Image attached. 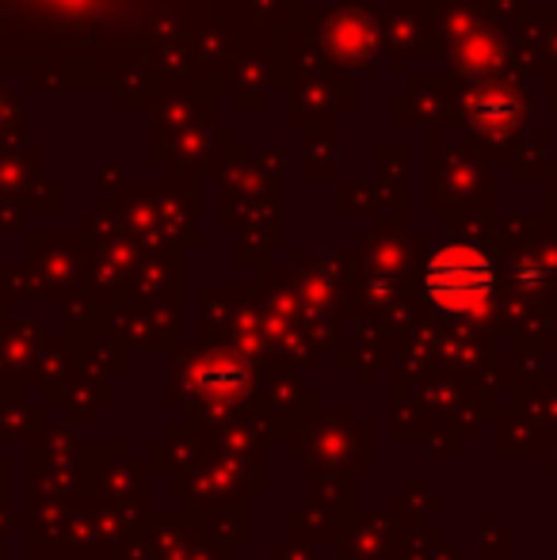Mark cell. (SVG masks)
Returning <instances> with one entry per match:
<instances>
[{
  "label": "cell",
  "mask_w": 557,
  "mask_h": 560,
  "mask_svg": "<svg viewBox=\"0 0 557 560\" xmlns=\"http://www.w3.org/2000/svg\"><path fill=\"white\" fill-rule=\"evenodd\" d=\"M492 298V264L469 244H446L428 259V302L443 313H477Z\"/></svg>",
  "instance_id": "6da1fadb"
},
{
  "label": "cell",
  "mask_w": 557,
  "mask_h": 560,
  "mask_svg": "<svg viewBox=\"0 0 557 560\" xmlns=\"http://www.w3.org/2000/svg\"><path fill=\"white\" fill-rule=\"evenodd\" d=\"M469 115H474L477 126H485V130H508V126L515 122V115H520V104H515V96H508V92H477L474 104H469Z\"/></svg>",
  "instance_id": "7a4b0ae2"
}]
</instances>
